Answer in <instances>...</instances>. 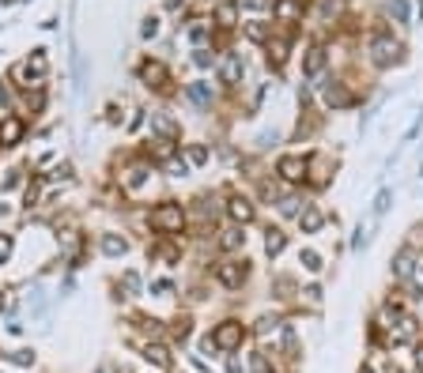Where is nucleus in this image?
I'll list each match as a JSON object with an SVG mask.
<instances>
[{
	"instance_id": "1",
	"label": "nucleus",
	"mask_w": 423,
	"mask_h": 373,
	"mask_svg": "<svg viewBox=\"0 0 423 373\" xmlns=\"http://www.w3.org/2000/svg\"><path fill=\"white\" fill-rule=\"evenodd\" d=\"M367 53H370V64H374V68H393V64L404 61V46L393 38V31H374L370 34Z\"/></svg>"
},
{
	"instance_id": "2",
	"label": "nucleus",
	"mask_w": 423,
	"mask_h": 373,
	"mask_svg": "<svg viewBox=\"0 0 423 373\" xmlns=\"http://www.w3.org/2000/svg\"><path fill=\"white\" fill-rule=\"evenodd\" d=\"M148 223H151V230H159L163 237H178V234H185V208L178 200H163L159 208H151Z\"/></svg>"
},
{
	"instance_id": "3",
	"label": "nucleus",
	"mask_w": 423,
	"mask_h": 373,
	"mask_svg": "<svg viewBox=\"0 0 423 373\" xmlns=\"http://www.w3.org/2000/svg\"><path fill=\"white\" fill-rule=\"evenodd\" d=\"M208 336H211V343H216L219 354H234V351H242V343L249 339V328L242 321H234V317H227V321H219Z\"/></svg>"
},
{
	"instance_id": "4",
	"label": "nucleus",
	"mask_w": 423,
	"mask_h": 373,
	"mask_svg": "<svg viewBox=\"0 0 423 373\" xmlns=\"http://www.w3.org/2000/svg\"><path fill=\"white\" fill-rule=\"evenodd\" d=\"M211 275H216V283H219L223 290H242L246 279H249V264H246L242 257H223Z\"/></svg>"
},
{
	"instance_id": "5",
	"label": "nucleus",
	"mask_w": 423,
	"mask_h": 373,
	"mask_svg": "<svg viewBox=\"0 0 423 373\" xmlns=\"http://www.w3.org/2000/svg\"><path fill=\"white\" fill-rule=\"evenodd\" d=\"M310 174V155H295V151H287L276 158V178L287 181V185H302Z\"/></svg>"
},
{
	"instance_id": "6",
	"label": "nucleus",
	"mask_w": 423,
	"mask_h": 373,
	"mask_svg": "<svg viewBox=\"0 0 423 373\" xmlns=\"http://www.w3.org/2000/svg\"><path fill=\"white\" fill-rule=\"evenodd\" d=\"M317 95H322V106H325V110H348V106H355V95L348 91V83H344V79H325Z\"/></svg>"
},
{
	"instance_id": "7",
	"label": "nucleus",
	"mask_w": 423,
	"mask_h": 373,
	"mask_svg": "<svg viewBox=\"0 0 423 373\" xmlns=\"http://www.w3.org/2000/svg\"><path fill=\"white\" fill-rule=\"evenodd\" d=\"M416 272H419L416 249L412 245H401V249H397V257H393V279H397V283H412Z\"/></svg>"
},
{
	"instance_id": "8",
	"label": "nucleus",
	"mask_w": 423,
	"mask_h": 373,
	"mask_svg": "<svg viewBox=\"0 0 423 373\" xmlns=\"http://www.w3.org/2000/svg\"><path fill=\"white\" fill-rule=\"evenodd\" d=\"M227 215H231L234 226H249V223L257 219V204L246 193H231L227 196Z\"/></svg>"
},
{
	"instance_id": "9",
	"label": "nucleus",
	"mask_w": 423,
	"mask_h": 373,
	"mask_svg": "<svg viewBox=\"0 0 423 373\" xmlns=\"http://www.w3.org/2000/svg\"><path fill=\"white\" fill-rule=\"evenodd\" d=\"M140 354H144V362H148V366L163 369V373L174 369V354H170V347H166L163 339H148V343L140 347Z\"/></svg>"
},
{
	"instance_id": "10",
	"label": "nucleus",
	"mask_w": 423,
	"mask_h": 373,
	"mask_svg": "<svg viewBox=\"0 0 423 373\" xmlns=\"http://www.w3.org/2000/svg\"><path fill=\"white\" fill-rule=\"evenodd\" d=\"M242 72H246V64H242V53L227 49V53L219 57V83L238 87V83H242Z\"/></svg>"
},
{
	"instance_id": "11",
	"label": "nucleus",
	"mask_w": 423,
	"mask_h": 373,
	"mask_svg": "<svg viewBox=\"0 0 423 373\" xmlns=\"http://www.w3.org/2000/svg\"><path fill=\"white\" fill-rule=\"evenodd\" d=\"M23 136H26V121L19 113L0 117V148H16V143H23Z\"/></svg>"
},
{
	"instance_id": "12",
	"label": "nucleus",
	"mask_w": 423,
	"mask_h": 373,
	"mask_svg": "<svg viewBox=\"0 0 423 373\" xmlns=\"http://www.w3.org/2000/svg\"><path fill=\"white\" fill-rule=\"evenodd\" d=\"M307 0H272V19L276 23H302Z\"/></svg>"
},
{
	"instance_id": "13",
	"label": "nucleus",
	"mask_w": 423,
	"mask_h": 373,
	"mask_svg": "<svg viewBox=\"0 0 423 373\" xmlns=\"http://www.w3.org/2000/svg\"><path fill=\"white\" fill-rule=\"evenodd\" d=\"M325 64H329L325 46H310V49H307V57H302V76H307V79H317V76L325 72Z\"/></svg>"
},
{
	"instance_id": "14",
	"label": "nucleus",
	"mask_w": 423,
	"mask_h": 373,
	"mask_svg": "<svg viewBox=\"0 0 423 373\" xmlns=\"http://www.w3.org/2000/svg\"><path fill=\"white\" fill-rule=\"evenodd\" d=\"M322 226H325V211H322V208H317V204H307V208H302V215H299V230H302V234H317Z\"/></svg>"
},
{
	"instance_id": "15",
	"label": "nucleus",
	"mask_w": 423,
	"mask_h": 373,
	"mask_svg": "<svg viewBox=\"0 0 423 373\" xmlns=\"http://www.w3.org/2000/svg\"><path fill=\"white\" fill-rule=\"evenodd\" d=\"M140 76L148 79V87H159V91H163V87L170 83V72H166V64H163V61H144Z\"/></svg>"
},
{
	"instance_id": "16",
	"label": "nucleus",
	"mask_w": 423,
	"mask_h": 373,
	"mask_svg": "<svg viewBox=\"0 0 423 373\" xmlns=\"http://www.w3.org/2000/svg\"><path fill=\"white\" fill-rule=\"evenodd\" d=\"M242 34L249 38V42H257V46H269L272 42V23H264V19L242 23Z\"/></svg>"
},
{
	"instance_id": "17",
	"label": "nucleus",
	"mask_w": 423,
	"mask_h": 373,
	"mask_svg": "<svg viewBox=\"0 0 423 373\" xmlns=\"http://www.w3.org/2000/svg\"><path fill=\"white\" fill-rule=\"evenodd\" d=\"M99 249L106 252V257H125V252H129V237H121V234H102Z\"/></svg>"
},
{
	"instance_id": "18",
	"label": "nucleus",
	"mask_w": 423,
	"mask_h": 373,
	"mask_svg": "<svg viewBox=\"0 0 423 373\" xmlns=\"http://www.w3.org/2000/svg\"><path fill=\"white\" fill-rule=\"evenodd\" d=\"M284 249H287V234H284V230H276V226H272V230L264 234V257H269V260H276Z\"/></svg>"
},
{
	"instance_id": "19",
	"label": "nucleus",
	"mask_w": 423,
	"mask_h": 373,
	"mask_svg": "<svg viewBox=\"0 0 423 373\" xmlns=\"http://www.w3.org/2000/svg\"><path fill=\"white\" fill-rule=\"evenodd\" d=\"M46 68H49V57H46V49H34L31 57L23 61V76H46Z\"/></svg>"
},
{
	"instance_id": "20",
	"label": "nucleus",
	"mask_w": 423,
	"mask_h": 373,
	"mask_svg": "<svg viewBox=\"0 0 423 373\" xmlns=\"http://www.w3.org/2000/svg\"><path fill=\"white\" fill-rule=\"evenodd\" d=\"M287 49H291V42H287V38H272V42L264 46V53H269V64H272V68H284V61H287Z\"/></svg>"
},
{
	"instance_id": "21",
	"label": "nucleus",
	"mask_w": 423,
	"mask_h": 373,
	"mask_svg": "<svg viewBox=\"0 0 423 373\" xmlns=\"http://www.w3.org/2000/svg\"><path fill=\"white\" fill-rule=\"evenodd\" d=\"M151 128L159 132V136H163L166 143H178V125L170 121L166 113H151Z\"/></svg>"
},
{
	"instance_id": "22",
	"label": "nucleus",
	"mask_w": 423,
	"mask_h": 373,
	"mask_svg": "<svg viewBox=\"0 0 423 373\" xmlns=\"http://www.w3.org/2000/svg\"><path fill=\"white\" fill-rule=\"evenodd\" d=\"M242 245H246L242 226H227V230H223V237H219V249H223V252H238Z\"/></svg>"
},
{
	"instance_id": "23",
	"label": "nucleus",
	"mask_w": 423,
	"mask_h": 373,
	"mask_svg": "<svg viewBox=\"0 0 423 373\" xmlns=\"http://www.w3.org/2000/svg\"><path fill=\"white\" fill-rule=\"evenodd\" d=\"M185 95H189L196 106H208L216 91H211V83H208V79H196V83H189V87H185Z\"/></svg>"
},
{
	"instance_id": "24",
	"label": "nucleus",
	"mask_w": 423,
	"mask_h": 373,
	"mask_svg": "<svg viewBox=\"0 0 423 373\" xmlns=\"http://www.w3.org/2000/svg\"><path fill=\"white\" fill-rule=\"evenodd\" d=\"M211 19H216L219 26H227V31H231V26L238 23V0H227V4H219V8H216V16H211Z\"/></svg>"
},
{
	"instance_id": "25",
	"label": "nucleus",
	"mask_w": 423,
	"mask_h": 373,
	"mask_svg": "<svg viewBox=\"0 0 423 373\" xmlns=\"http://www.w3.org/2000/svg\"><path fill=\"white\" fill-rule=\"evenodd\" d=\"M276 208H280V215H287V219L295 215V219H299V215H302V208H307V204L299 200V193H284V196H280V204H276Z\"/></svg>"
},
{
	"instance_id": "26",
	"label": "nucleus",
	"mask_w": 423,
	"mask_h": 373,
	"mask_svg": "<svg viewBox=\"0 0 423 373\" xmlns=\"http://www.w3.org/2000/svg\"><path fill=\"white\" fill-rule=\"evenodd\" d=\"M170 336H174V343H185L193 336V317H174L170 321Z\"/></svg>"
},
{
	"instance_id": "27",
	"label": "nucleus",
	"mask_w": 423,
	"mask_h": 373,
	"mask_svg": "<svg viewBox=\"0 0 423 373\" xmlns=\"http://www.w3.org/2000/svg\"><path fill=\"white\" fill-rule=\"evenodd\" d=\"M208 31H211V23H208V19H193V26H189V42H196V49H204Z\"/></svg>"
},
{
	"instance_id": "28",
	"label": "nucleus",
	"mask_w": 423,
	"mask_h": 373,
	"mask_svg": "<svg viewBox=\"0 0 423 373\" xmlns=\"http://www.w3.org/2000/svg\"><path fill=\"white\" fill-rule=\"evenodd\" d=\"M299 264H302L307 272H314V275L325 268V264H322V252H314V249H302V252H299Z\"/></svg>"
},
{
	"instance_id": "29",
	"label": "nucleus",
	"mask_w": 423,
	"mask_h": 373,
	"mask_svg": "<svg viewBox=\"0 0 423 373\" xmlns=\"http://www.w3.org/2000/svg\"><path fill=\"white\" fill-rule=\"evenodd\" d=\"M185 158H189V166H204L208 163V148L204 143H185Z\"/></svg>"
},
{
	"instance_id": "30",
	"label": "nucleus",
	"mask_w": 423,
	"mask_h": 373,
	"mask_svg": "<svg viewBox=\"0 0 423 373\" xmlns=\"http://www.w3.org/2000/svg\"><path fill=\"white\" fill-rule=\"evenodd\" d=\"M317 8H322L325 19H337L340 11H344V0H317Z\"/></svg>"
},
{
	"instance_id": "31",
	"label": "nucleus",
	"mask_w": 423,
	"mask_h": 373,
	"mask_svg": "<svg viewBox=\"0 0 423 373\" xmlns=\"http://www.w3.org/2000/svg\"><path fill=\"white\" fill-rule=\"evenodd\" d=\"M144 181H148V166H132V170H129V178H125L129 189H140Z\"/></svg>"
},
{
	"instance_id": "32",
	"label": "nucleus",
	"mask_w": 423,
	"mask_h": 373,
	"mask_svg": "<svg viewBox=\"0 0 423 373\" xmlns=\"http://www.w3.org/2000/svg\"><path fill=\"white\" fill-rule=\"evenodd\" d=\"M272 287L280 290L276 298H291V290H295V279H291V275H276V279H272Z\"/></svg>"
},
{
	"instance_id": "33",
	"label": "nucleus",
	"mask_w": 423,
	"mask_h": 373,
	"mask_svg": "<svg viewBox=\"0 0 423 373\" xmlns=\"http://www.w3.org/2000/svg\"><path fill=\"white\" fill-rule=\"evenodd\" d=\"M148 252H151L155 260H166V264L178 260V249H174V245H155V249H148Z\"/></svg>"
},
{
	"instance_id": "34",
	"label": "nucleus",
	"mask_w": 423,
	"mask_h": 373,
	"mask_svg": "<svg viewBox=\"0 0 423 373\" xmlns=\"http://www.w3.org/2000/svg\"><path fill=\"white\" fill-rule=\"evenodd\" d=\"M4 358H8V362H16V366H34V351H8Z\"/></svg>"
},
{
	"instance_id": "35",
	"label": "nucleus",
	"mask_w": 423,
	"mask_h": 373,
	"mask_svg": "<svg viewBox=\"0 0 423 373\" xmlns=\"http://www.w3.org/2000/svg\"><path fill=\"white\" fill-rule=\"evenodd\" d=\"M389 16H397V23H408V4L404 0H389Z\"/></svg>"
},
{
	"instance_id": "36",
	"label": "nucleus",
	"mask_w": 423,
	"mask_h": 373,
	"mask_svg": "<svg viewBox=\"0 0 423 373\" xmlns=\"http://www.w3.org/2000/svg\"><path fill=\"white\" fill-rule=\"evenodd\" d=\"M166 170H170V178H185V174H189V163H185V158H181V163H178V158H170Z\"/></svg>"
},
{
	"instance_id": "37",
	"label": "nucleus",
	"mask_w": 423,
	"mask_h": 373,
	"mask_svg": "<svg viewBox=\"0 0 423 373\" xmlns=\"http://www.w3.org/2000/svg\"><path fill=\"white\" fill-rule=\"evenodd\" d=\"M155 34H159V16H148L140 26V38H155Z\"/></svg>"
},
{
	"instance_id": "38",
	"label": "nucleus",
	"mask_w": 423,
	"mask_h": 373,
	"mask_svg": "<svg viewBox=\"0 0 423 373\" xmlns=\"http://www.w3.org/2000/svg\"><path fill=\"white\" fill-rule=\"evenodd\" d=\"M238 8H249V11H264V8H272V0H238Z\"/></svg>"
},
{
	"instance_id": "39",
	"label": "nucleus",
	"mask_w": 423,
	"mask_h": 373,
	"mask_svg": "<svg viewBox=\"0 0 423 373\" xmlns=\"http://www.w3.org/2000/svg\"><path fill=\"white\" fill-rule=\"evenodd\" d=\"M11 245H16V242H11V234H0V264L11 257Z\"/></svg>"
},
{
	"instance_id": "40",
	"label": "nucleus",
	"mask_w": 423,
	"mask_h": 373,
	"mask_svg": "<svg viewBox=\"0 0 423 373\" xmlns=\"http://www.w3.org/2000/svg\"><path fill=\"white\" fill-rule=\"evenodd\" d=\"M121 283H125V290H132V295H136V290H140V275H136V272H125Z\"/></svg>"
},
{
	"instance_id": "41",
	"label": "nucleus",
	"mask_w": 423,
	"mask_h": 373,
	"mask_svg": "<svg viewBox=\"0 0 423 373\" xmlns=\"http://www.w3.org/2000/svg\"><path fill=\"white\" fill-rule=\"evenodd\" d=\"M412 362H416V373H423V339H416V347H412Z\"/></svg>"
},
{
	"instance_id": "42",
	"label": "nucleus",
	"mask_w": 423,
	"mask_h": 373,
	"mask_svg": "<svg viewBox=\"0 0 423 373\" xmlns=\"http://www.w3.org/2000/svg\"><path fill=\"white\" fill-rule=\"evenodd\" d=\"M151 290H155V295H170L174 283H170V279H159V283H151Z\"/></svg>"
},
{
	"instance_id": "43",
	"label": "nucleus",
	"mask_w": 423,
	"mask_h": 373,
	"mask_svg": "<svg viewBox=\"0 0 423 373\" xmlns=\"http://www.w3.org/2000/svg\"><path fill=\"white\" fill-rule=\"evenodd\" d=\"M193 61H196V64H201V68H208V64H211V61H216V57H211V53H208V49H196V57H193Z\"/></svg>"
},
{
	"instance_id": "44",
	"label": "nucleus",
	"mask_w": 423,
	"mask_h": 373,
	"mask_svg": "<svg viewBox=\"0 0 423 373\" xmlns=\"http://www.w3.org/2000/svg\"><path fill=\"white\" fill-rule=\"evenodd\" d=\"M34 200H38V185H26V193H23V204H26V208H31V204H34Z\"/></svg>"
},
{
	"instance_id": "45",
	"label": "nucleus",
	"mask_w": 423,
	"mask_h": 373,
	"mask_svg": "<svg viewBox=\"0 0 423 373\" xmlns=\"http://www.w3.org/2000/svg\"><path fill=\"white\" fill-rule=\"evenodd\" d=\"M227 373H242V358H238V354L227 358Z\"/></svg>"
},
{
	"instance_id": "46",
	"label": "nucleus",
	"mask_w": 423,
	"mask_h": 373,
	"mask_svg": "<svg viewBox=\"0 0 423 373\" xmlns=\"http://www.w3.org/2000/svg\"><path fill=\"white\" fill-rule=\"evenodd\" d=\"M16 185H19V170H11L8 181H4V189H16Z\"/></svg>"
},
{
	"instance_id": "47",
	"label": "nucleus",
	"mask_w": 423,
	"mask_h": 373,
	"mask_svg": "<svg viewBox=\"0 0 423 373\" xmlns=\"http://www.w3.org/2000/svg\"><path fill=\"white\" fill-rule=\"evenodd\" d=\"M359 373H378V369H374V366H370V362H363V366H359Z\"/></svg>"
},
{
	"instance_id": "48",
	"label": "nucleus",
	"mask_w": 423,
	"mask_h": 373,
	"mask_svg": "<svg viewBox=\"0 0 423 373\" xmlns=\"http://www.w3.org/2000/svg\"><path fill=\"white\" fill-rule=\"evenodd\" d=\"M95 373H106V369H95Z\"/></svg>"
}]
</instances>
